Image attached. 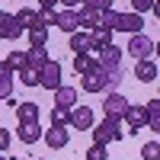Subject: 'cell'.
Masks as SVG:
<instances>
[{"instance_id": "obj_1", "label": "cell", "mask_w": 160, "mask_h": 160, "mask_svg": "<svg viewBox=\"0 0 160 160\" xmlns=\"http://www.w3.org/2000/svg\"><path fill=\"white\" fill-rule=\"evenodd\" d=\"M118 83H122V71L109 74V71L99 68V71L80 77V87H83L87 93H112V90H118Z\"/></svg>"}, {"instance_id": "obj_2", "label": "cell", "mask_w": 160, "mask_h": 160, "mask_svg": "<svg viewBox=\"0 0 160 160\" xmlns=\"http://www.w3.org/2000/svg\"><path fill=\"white\" fill-rule=\"evenodd\" d=\"M122 138H125V131L118 128V118L106 115V122L93 128V141H96V144H112V141H122Z\"/></svg>"}, {"instance_id": "obj_3", "label": "cell", "mask_w": 160, "mask_h": 160, "mask_svg": "<svg viewBox=\"0 0 160 160\" xmlns=\"http://www.w3.org/2000/svg\"><path fill=\"white\" fill-rule=\"evenodd\" d=\"M125 122H128L125 135H138L141 128H148V125H151V112H148V106H138V102H131V106H128V115H125Z\"/></svg>"}, {"instance_id": "obj_4", "label": "cell", "mask_w": 160, "mask_h": 160, "mask_svg": "<svg viewBox=\"0 0 160 160\" xmlns=\"http://www.w3.org/2000/svg\"><path fill=\"white\" fill-rule=\"evenodd\" d=\"M128 106H131V102L122 96V93L112 90V93H106V99H102V112L109 115V118H125V115H128Z\"/></svg>"}, {"instance_id": "obj_5", "label": "cell", "mask_w": 160, "mask_h": 160, "mask_svg": "<svg viewBox=\"0 0 160 160\" xmlns=\"http://www.w3.org/2000/svg\"><path fill=\"white\" fill-rule=\"evenodd\" d=\"M154 45H157V42H151L144 32H135V35H131V42H128V55H135L138 61H148V58L154 55Z\"/></svg>"}, {"instance_id": "obj_6", "label": "cell", "mask_w": 160, "mask_h": 160, "mask_svg": "<svg viewBox=\"0 0 160 160\" xmlns=\"http://www.w3.org/2000/svg\"><path fill=\"white\" fill-rule=\"evenodd\" d=\"M22 32H26V26L19 22V16H13V13H0V35H3L7 42L19 38Z\"/></svg>"}, {"instance_id": "obj_7", "label": "cell", "mask_w": 160, "mask_h": 160, "mask_svg": "<svg viewBox=\"0 0 160 160\" xmlns=\"http://www.w3.org/2000/svg\"><path fill=\"white\" fill-rule=\"evenodd\" d=\"M96 58H99V68H102V71H109V74L122 71V48L109 45V48H102V51H99Z\"/></svg>"}, {"instance_id": "obj_8", "label": "cell", "mask_w": 160, "mask_h": 160, "mask_svg": "<svg viewBox=\"0 0 160 160\" xmlns=\"http://www.w3.org/2000/svg\"><path fill=\"white\" fill-rule=\"evenodd\" d=\"M61 74H64L61 64H58V61H48L45 68H42V87L51 90V93H55L58 87H64V83H61Z\"/></svg>"}, {"instance_id": "obj_9", "label": "cell", "mask_w": 160, "mask_h": 160, "mask_svg": "<svg viewBox=\"0 0 160 160\" xmlns=\"http://www.w3.org/2000/svg\"><path fill=\"white\" fill-rule=\"evenodd\" d=\"M71 128H80V131H93V128H96V118H93V109H90V106H77V109H74Z\"/></svg>"}, {"instance_id": "obj_10", "label": "cell", "mask_w": 160, "mask_h": 160, "mask_svg": "<svg viewBox=\"0 0 160 160\" xmlns=\"http://www.w3.org/2000/svg\"><path fill=\"white\" fill-rule=\"evenodd\" d=\"M144 29V16L141 13H122V19H118V29L115 32H128V35H135V32H141Z\"/></svg>"}, {"instance_id": "obj_11", "label": "cell", "mask_w": 160, "mask_h": 160, "mask_svg": "<svg viewBox=\"0 0 160 160\" xmlns=\"http://www.w3.org/2000/svg\"><path fill=\"white\" fill-rule=\"evenodd\" d=\"M74 71L83 77V74H93V71H99V58H93L90 51H77L74 55Z\"/></svg>"}, {"instance_id": "obj_12", "label": "cell", "mask_w": 160, "mask_h": 160, "mask_svg": "<svg viewBox=\"0 0 160 160\" xmlns=\"http://www.w3.org/2000/svg\"><path fill=\"white\" fill-rule=\"evenodd\" d=\"M68 141H71V135H68V128H61V125H51V128L45 131V144H48V148H55V151L68 148Z\"/></svg>"}, {"instance_id": "obj_13", "label": "cell", "mask_w": 160, "mask_h": 160, "mask_svg": "<svg viewBox=\"0 0 160 160\" xmlns=\"http://www.w3.org/2000/svg\"><path fill=\"white\" fill-rule=\"evenodd\" d=\"M55 106H58V109H77V90L74 87H58L55 90Z\"/></svg>"}, {"instance_id": "obj_14", "label": "cell", "mask_w": 160, "mask_h": 160, "mask_svg": "<svg viewBox=\"0 0 160 160\" xmlns=\"http://www.w3.org/2000/svg\"><path fill=\"white\" fill-rule=\"evenodd\" d=\"M16 135H19V141H22V144H35L38 138H45V131L38 128V122H19Z\"/></svg>"}, {"instance_id": "obj_15", "label": "cell", "mask_w": 160, "mask_h": 160, "mask_svg": "<svg viewBox=\"0 0 160 160\" xmlns=\"http://www.w3.org/2000/svg\"><path fill=\"white\" fill-rule=\"evenodd\" d=\"M99 26H102V13H99V10H90V7L80 3V29L93 32V29H99Z\"/></svg>"}, {"instance_id": "obj_16", "label": "cell", "mask_w": 160, "mask_h": 160, "mask_svg": "<svg viewBox=\"0 0 160 160\" xmlns=\"http://www.w3.org/2000/svg\"><path fill=\"white\" fill-rule=\"evenodd\" d=\"M58 29H64V32H77L80 29V10H71V7H64V13L58 16Z\"/></svg>"}, {"instance_id": "obj_17", "label": "cell", "mask_w": 160, "mask_h": 160, "mask_svg": "<svg viewBox=\"0 0 160 160\" xmlns=\"http://www.w3.org/2000/svg\"><path fill=\"white\" fill-rule=\"evenodd\" d=\"M0 99H3V102L13 99V71L3 68V64H0Z\"/></svg>"}, {"instance_id": "obj_18", "label": "cell", "mask_w": 160, "mask_h": 160, "mask_svg": "<svg viewBox=\"0 0 160 160\" xmlns=\"http://www.w3.org/2000/svg\"><path fill=\"white\" fill-rule=\"evenodd\" d=\"M3 68H10V71H22V68H29V51H10V55L3 58Z\"/></svg>"}, {"instance_id": "obj_19", "label": "cell", "mask_w": 160, "mask_h": 160, "mask_svg": "<svg viewBox=\"0 0 160 160\" xmlns=\"http://www.w3.org/2000/svg\"><path fill=\"white\" fill-rule=\"evenodd\" d=\"M87 48H93V35L87 29H77L71 35V51H87Z\"/></svg>"}, {"instance_id": "obj_20", "label": "cell", "mask_w": 160, "mask_h": 160, "mask_svg": "<svg viewBox=\"0 0 160 160\" xmlns=\"http://www.w3.org/2000/svg\"><path fill=\"white\" fill-rule=\"evenodd\" d=\"M90 35H93V51H102V48L112 45V29H102L99 26V29H93Z\"/></svg>"}, {"instance_id": "obj_21", "label": "cell", "mask_w": 160, "mask_h": 160, "mask_svg": "<svg viewBox=\"0 0 160 160\" xmlns=\"http://www.w3.org/2000/svg\"><path fill=\"white\" fill-rule=\"evenodd\" d=\"M16 118L19 122H38V102H19L16 106Z\"/></svg>"}, {"instance_id": "obj_22", "label": "cell", "mask_w": 160, "mask_h": 160, "mask_svg": "<svg viewBox=\"0 0 160 160\" xmlns=\"http://www.w3.org/2000/svg\"><path fill=\"white\" fill-rule=\"evenodd\" d=\"M135 77L141 80V83H151V80L157 77V68H154V61H138V68H135Z\"/></svg>"}, {"instance_id": "obj_23", "label": "cell", "mask_w": 160, "mask_h": 160, "mask_svg": "<svg viewBox=\"0 0 160 160\" xmlns=\"http://www.w3.org/2000/svg\"><path fill=\"white\" fill-rule=\"evenodd\" d=\"M16 16H19V22L26 26V32H29L32 26H42V13H35L32 7H22V10L16 13Z\"/></svg>"}, {"instance_id": "obj_24", "label": "cell", "mask_w": 160, "mask_h": 160, "mask_svg": "<svg viewBox=\"0 0 160 160\" xmlns=\"http://www.w3.org/2000/svg\"><path fill=\"white\" fill-rule=\"evenodd\" d=\"M29 42H32V48H45L48 45V26H32L29 29Z\"/></svg>"}, {"instance_id": "obj_25", "label": "cell", "mask_w": 160, "mask_h": 160, "mask_svg": "<svg viewBox=\"0 0 160 160\" xmlns=\"http://www.w3.org/2000/svg\"><path fill=\"white\" fill-rule=\"evenodd\" d=\"M48 61H51V58H48V51H45V48H29V68L42 71Z\"/></svg>"}, {"instance_id": "obj_26", "label": "cell", "mask_w": 160, "mask_h": 160, "mask_svg": "<svg viewBox=\"0 0 160 160\" xmlns=\"http://www.w3.org/2000/svg\"><path fill=\"white\" fill-rule=\"evenodd\" d=\"M19 80L26 87H42V71H35V68H22L19 71Z\"/></svg>"}, {"instance_id": "obj_27", "label": "cell", "mask_w": 160, "mask_h": 160, "mask_svg": "<svg viewBox=\"0 0 160 160\" xmlns=\"http://www.w3.org/2000/svg\"><path fill=\"white\" fill-rule=\"evenodd\" d=\"M71 122H74V112H71V109H58V106H55V112H51V125L68 128Z\"/></svg>"}, {"instance_id": "obj_28", "label": "cell", "mask_w": 160, "mask_h": 160, "mask_svg": "<svg viewBox=\"0 0 160 160\" xmlns=\"http://www.w3.org/2000/svg\"><path fill=\"white\" fill-rule=\"evenodd\" d=\"M118 19H122V13H118L115 7H112V10H102V29H112V32H115V29H118Z\"/></svg>"}, {"instance_id": "obj_29", "label": "cell", "mask_w": 160, "mask_h": 160, "mask_svg": "<svg viewBox=\"0 0 160 160\" xmlns=\"http://www.w3.org/2000/svg\"><path fill=\"white\" fill-rule=\"evenodd\" d=\"M141 157H144V160H160V144H157V141H148V144L141 148Z\"/></svg>"}, {"instance_id": "obj_30", "label": "cell", "mask_w": 160, "mask_h": 160, "mask_svg": "<svg viewBox=\"0 0 160 160\" xmlns=\"http://www.w3.org/2000/svg\"><path fill=\"white\" fill-rule=\"evenodd\" d=\"M87 160H109V154H106V144H96V141H93V148L87 151Z\"/></svg>"}, {"instance_id": "obj_31", "label": "cell", "mask_w": 160, "mask_h": 160, "mask_svg": "<svg viewBox=\"0 0 160 160\" xmlns=\"http://www.w3.org/2000/svg\"><path fill=\"white\" fill-rule=\"evenodd\" d=\"M83 7H90V10H112V0H83Z\"/></svg>"}, {"instance_id": "obj_32", "label": "cell", "mask_w": 160, "mask_h": 160, "mask_svg": "<svg viewBox=\"0 0 160 160\" xmlns=\"http://www.w3.org/2000/svg\"><path fill=\"white\" fill-rule=\"evenodd\" d=\"M154 3H157V0H131L135 13H148V10H154Z\"/></svg>"}, {"instance_id": "obj_33", "label": "cell", "mask_w": 160, "mask_h": 160, "mask_svg": "<svg viewBox=\"0 0 160 160\" xmlns=\"http://www.w3.org/2000/svg\"><path fill=\"white\" fill-rule=\"evenodd\" d=\"M58 16L61 13H55V10H42V26H58Z\"/></svg>"}, {"instance_id": "obj_34", "label": "cell", "mask_w": 160, "mask_h": 160, "mask_svg": "<svg viewBox=\"0 0 160 160\" xmlns=\"http://www.w3.org/2000/svg\"><path fill=\"white\" fill-rule=\"evenodd\" d=\"M144 106H148V112H151V118H160V96H157V99H148Z\"/></svg>"}, {"instance_id": "obj_35", "label": "cell", "mask_w": 160, "mask_h": 160, "mask_svg": "<svg viewBox=\"0 0 160 160\" xmlns=\"http://www.w3.org/2000/svg\"><path fill=\"white\" fill-rule=\"evenodd\" d=\"M0 151H10V131L0 128Z\"/></svg>"}, {"instance_id": "obj_36", "label": "cell", "mask_w": 160, "mask_h": 160, "mask_svg": "<svg viewBox=\"0 0 160 160\" xmlns=\"http://www.w3.org/2000/svg\"><path fill=\"white\" fill-rule=\"evenodd\" d=\"M55 3H61V0H38V7H42V10H55Z\"/></svg>"}, {"instance_id": "obj_37", "label": "cell", "mask_w": 160, "mask_h": 160, "mask_svg": "<svg viewBox=\"0 0 160 160\" xmlns=\"http://www.w3.org/2000/svg\"><path fill=\"white\" fill-rule=\"evenodd\" d=\"M151 131H157V135H160V118H151V125H148Z\"/></svg>"}, {"instance_id": "obj_38", "label": "cell", "mask_w": 160, "mask_h": 160, "mask_svg": "<svg viewBox=\"0 0 160 160\" xmlns=\"http://www.w3.org/2000/svg\"><path fill=\"white\" fill-rule=\"evenodd\" d=\"M64 7H77V3H83V0H61Z\"/></svg>"}, {"instance_id": "obj_39", "label": "cell", "mask_w": 160, "mask_h": 160, "mask_svg": "<svg viewBox=\"0 0 160 160\" xmlns=\"http://www.w3.org/2000/svg\"><path fill=\"white\" fill-rule=\"evenodd\" d=\"M154 13H157V19H160V0H157V3H154Z\"/></svg>"}, {"instance_id": "obj_40", "label": "cell", "mask_w": 160, "mask_h": 160, "mask_svg": "<svg viewBox=\"0 0 160 160\" xmlns=\"http://www.w3.org/2000/svg\"><path fill=\"white\" fill-rule=\"evenodd\" d=\"M154 55H160V42H157V45H154Z\"/></svg>"}, {"instance_id": "obj_41", "label": "cell", "mask_w": 160, "mask_h": 160, "mask_svg": "<svg viewBox=\"0 0 160 160\" xmlns=\"http://www.w3.org/2000/svg\"><path fill=\"white\" fill-rule=\"evenodd\" d=\"M16 160H22V157H16Z\"/></svg>"}]
</instances>
